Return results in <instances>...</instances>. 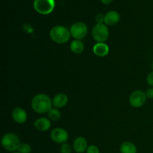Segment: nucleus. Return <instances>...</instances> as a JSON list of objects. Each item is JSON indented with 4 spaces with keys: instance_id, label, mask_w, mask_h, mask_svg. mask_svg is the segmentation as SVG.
I'll return each mask as SVG.
<instances>
[{
    "instance_id": "obj_1",
    "label": "nucleus",
    "mask_w": 153,
    "mask_h": 153,
    "mask_svg": "<svg viewBox=\"0 0 153 153\" xmlns=\"http://www.w3.org/2000/svg\"><path fill=\"white\" fill-rule=\"evenodd\" d=\"M52 100L45 94L34 96L31 100V108L37 114L48 113L52 108Z\"/></svg>"
},
{
    "instance_id": "obj_2",
    "label": "nucleus",
    "mask_w": 153,
    "mask_h": 153,
    "mask_svg": "<svg viewBox=\"0 0 153 153\" xmlns=\"http://www.w3.org/2000/svg\"><path fill=\"white\" fill-rule=\"evenodd\" d=\"M49 36L52 41L58 44H64L69 41L71 34L70 30L63 25H55L51 28Z\"/></svg>"
},
{
    "instance_id": "obj_3",
    "label": "nucleus",
    "mask_w": 153,
    "mask_h": 153,
    "mask_svg": "<svg viewBox=\"0 0 153 153\" xmlns=\"http://www.w3.org/2000/svg\"><path fill=\"white\" fill-rule=\"evenodd\" d=\"M1 146L8 152H16L20 145V140L16 134L13 133H6L1 140Z\"/></svg>"
},
{
    "instance_id": "obj_4",
    "label": "nucleus",
    "mask_w": 153,
    "mask_h": 153,
    "mask_svg": "<svg viewBox=\"0 0 153 153\" xmlns=\"http://www.w3.org/2000/svg\"><path fill=\"white\" fill-rule=\"evenodd\" d=\"M34 9L38 13L48 15L52 13L55 7V0H34L33 2Z\"/></svg>"
},
{
    "instance_id": "obj_5",
    "label": "nucleus",
    "mask_w": 153,
    "mask_h": 153,
    "mask_svg": "<svg viewBox=\"0 0 153 153\" xmlns=\"http://www.w3.org/2000/svg\"><path fill=\"white\" fill-rule=\"evenodd\" d=\"M92 36L97 43H105L109 37V30L105 23H97L92 29Z\"/></svg>"
},
{
    "instance_id": "obj_6",
    "label": "nucleus",
    "mask_w": 153,
    "mask_h": 153,
    "mask_svg": "<svg viewBox=\"0 0 153 153\" xmlns=\"http://www.w3.org/2000/svg\"><path fill=\"white\" fill-rule=\"evenodd\" d=\"M70 34L75 40H81L85 38L88 32V28L85 23L82 22H75L70 27Z\"/></svg>"
},
{
    "instance_id": "obj_7",
    "label": "nucleus",
    "mask_w": 153,
    "mask_h": 153,
    "mask_svg": "<svg viewBox=\"0 0 153 153\" xmlns=\"http://www.w3.org/2000/svg\"><path fill=\"white\" fill-rule=\"evenodd\" d=\"M146 93L142 91H135L130 95L129 103L132 107L140 108L146 103Z\"/></svg>"
},
{
    "instance_id": "obj_8",
    "label": "nucleus",
    "mask_w": 153,
    "mask_h": 153,
    "mask_svg": "<svg viewBox=\"0 0 153 153\" xmlns=\"http://www.w3.org/2000/svg\"><path fill=\"white\" fill-rule=\"evenodd\" d=\"M51 139L56 143H67L69 139V134L65 129L62 128H55L51 131L50 134Z\"/></svg>"
},
{
    "instance_id": "obj_9",
    "label": "nucleus",
    "mask_w": 153,
    "mask_h": 153,
    "mask_svg": "<svg viewBox=\"0 0 153 153\" xmlns=\"http://www.w3.org/2000/svg\"><path fill=\"white\" fill-rule=\"evenodd\" d=\"M11 116L13 120L16 123L19 124L24 123L27 120V118H28L26 111L20 107H16L13 108L11 112Z\"/></svg>"
},
{
    "instance_id": "obj_10",
    "label": "nucleus",
    "mask_w": 153,
    "mask_h": 153,
    "mask_svg": "<svg viewBox=\"0 0 153 153\" xmlns=\"http://www.w3.org/2000/svg\"><path fill=\"white\" fill-rule=\"evenodd\" d=\"M120 20V15L116 10H110L105 14L104 23L107 25H114Z\"/></svg>"
},
{
    "instance_id": "obj_11",
    "label": "nucleus",
    "mask_w": 153,
    "mask_h": 153,
    "mask_svg": "<svg viewBox=\"0 0 153 153\" xmlns=\"http://www.w3.org/2000/svg\"><path fill=\"white\" fill-rule=\"evenodd\" d=\"M88 140L83 137H78L73 142V148L77 153H82L88 149Z\"/></svg>"
},
{
    "instance_id": "obj_12",
    "label": "nucleus",
    "mask_w": 153,
    "mask_h": 153,
    "mask_svg": "<svg viewBox=\"0 0 153 153\" xmlns=\"http://www.w3.org/2000/svg\"><path fill=\"white\" fill-rule=\"evenodd\" d=\"M34 128L40 131H46L51 127L50 120L46 117H40L34 123Z\"/></svg>"
},
{
    "instance_id": "obj_13",
    "label": "nucleus",
    "mask_w": 153,
    "mask_h": 153,
    "mask_svg": "<svg viewBox=\"0 0 153 153\" xmlns=\"http://www.w3.org/2000/svg\"><path fill=\"white\" fill-rule=\"evenodd\" d=\"M68 102V97L65 94H58L52 99V105L55 108H62Z\"/></svg>"
},
{
    "instance_id": "obj_14",
    "label": "nucleus",
    "mask_w": 153,
    "mask_h": 153,
    "mask_svg": "<svg viewBox=\"0 0 153 153\" xmlns=\"http://www.w3.org/2000/svg\"><path fill=\"white\" fill-rule=\"evenodd\" d=\"M108 45L105 43H97L93 47V52L99 57H105L109 53Z\"/></svg>"
},
{
    "instance_id": "obj_15",
    "label": "nucleus",
    "mask_w": 153,
    "mask_h": 153,
    "mask_svg": "<svg viewBox=\"0 0 153 153\" xmlns=\"http://www.w3.org/2000/svg\"><path fill=\"white\" fill-rule=\"evenodd\" d=\"M85 49V45L83 42L79 40H74L70 43V50L75 54H82Z\"/></svg>"
},
{
    "instance_id": "obj_16",
    "label": "nucleus",
    "mask_w": 153,
    "mask_h": 153,
    "mask_svg": "<svg viewBox=\"0 0 153 153\" xmlns=\"http://www.w3.org/2000/svg\"><path fill=\"white\" fill-rule=\"evenodd\" d=\"M121 153H137V147L130 141H125L121 144L120 148Z\"/></svg>"
},
{
    "instance_id": "obj_17",
    "label": "nucleus",
    "mask_w": 153,
    "mask_h": 153,
    "mask_svg": "<svg viewBox=\"0 0 153 153\" xmlns=\"http://www.w3.org/2000/svg\"><path fill=\"white\" fill-rule=\"evenodd\" d=\"M47 114L49 119L52 121H58L61 117V112L58 108H52Z\"/></svg>"
},
{
    "instance_id": "obj_18",
    "label": "nucleus",
    "mask_w": 153,
    "mask_h": 153,
    "mask_svg": "<svg viewBox=\"0 0 153 153\" xmlns=\"http://www.w3.org/2000/svg\"><path fill=\"white\" fill-rule=\"evenodd\" d=\"M17 151L19 153H31V147L28 143H21L18 147Z\"/></svg>"
},
{
    "instance_id": "obj_19",
    "label": "nucleus",
    "mask_w": 153,
    "mask_h": 153,
    "mask_svg": "<svg viewBox=\"0 0 153 153\" xmlns=\"http://www.w3.org/2000/svg\"><path fill=\"white\" fill-rule=\"evenodd\" d=\"M60 151L61 153H72V146L67 143H63L61 144Z\"/></svg>"
},
{
    "instance_id": "obj_20",
    "label": "nucleus",
    "mask_w": 153,
    "mask_h": 153,
    "mask_svg": "<svg viewBox=\"0 0 153 153\" xmlns=\"http://www.w3.org/2000/svg\"><path fill=\"white\" fill-rule=\"evenodd\" d=\"M87 153H100V149L97 146L91 145L89 146L87 149Z\"/></svg>"
},
{
    "instance_id": "obj_21",
    "label": "nucleus",
    "mask_w": 153,
    "mask_h": 153,
    "mask_svg": "<svg viewBox=\"0 0 153 153\" xmlns=\"http://www.w3.org/2000/svg\"><path fill=\"white\" fill-rule=\"evenodd\" d=\"M104 19H105V15L102 13H98L96 16V21L97 23H104Z\"/></svg>"
},
{
    "instance_id": "obj_22",
    "label": "nucleus",
    "mask_w": 153,
    "mask_h": 153,
    "mask_svg": "<svg viewBox=\"0 0 153 153\" xmlns=\"http://www.w3.org/2000/svg\"><path fill=\"white\" fill-rule=\"evenodd\" d=\"M145 93H146V95L147 98L153 99V87L148 88Z\"/></svg>"
},
{
    "instance_id": "obj_23",
    "label": "nucleus",
    "mask_w": 153,
    "mask_h": 153,
    "mask_svg": "<svg viewBox=\"0 0 153 153\" xmlns=\"http://www.w3.org/2000/svg\"><path fill=\"white\" fill-rule=\"evenodd\" d=\"M146 82L149 84L150 86L153 87V71L151 72L147 76V79H146Z\"/></svg>"
},
{
    "instance_id": "obj_24",
    "label": "nucleus",
    "mask_w": 153,
    "mask_h": 153,
    "mask_svg": "<svg viewBox=\"0 0 153 153\" xmlns=\"http://www.w3.org/2000/svg\"><path fill=\"white\" fill-rule=\"evenodd\" d=\"M101 2L104 4H109L114 1V0H100Z\"/></svg>"
},
{
    "instance_id": "obj_25",
    "label": "nucleus",
    "mask_w": 153,
    "mask_h": 153,
    "mask_svg": "<svg viewBox=\"0 0 153 153\" xmlns=\"http://www.w3.org/2000/svg\"><path fill=\"white\" fill-rule=\"evenodd\" d=\"M13 153H19V152H18V151H16V152H13Z\"/></svg>"
},
{
    "instance_id": "obj_26",
    "label": "nucleus",
    "mask_w": 153,
    "mask_h": 153,
    "mask_svg": "<svg viewBox=\"0 0 153 153\" xmlns=\"http://www.w3.org/2000/svg\"><path fill=\"white\" fill-rule=\"evenodd\" d=\"M152 69H153V63H152Z\"/></svg>"
}]
</instances>
